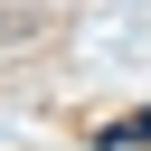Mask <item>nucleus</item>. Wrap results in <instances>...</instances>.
Wrapping results in <instances>:
<instances>
[{"instance_id":"nucleus-1","label":"nucleus","mask_w":151,"mask_h":151,"mask_svg":"<svg viewBox=\"0 0 151 151\" xmlns=\"http://www.w3.org/2000/svg\"><path fill=\"white\" fill-rule=\"evenodd\" d=\"M94 151H151V113H123V123H94Z\"/></svg>"}]
</instances>
